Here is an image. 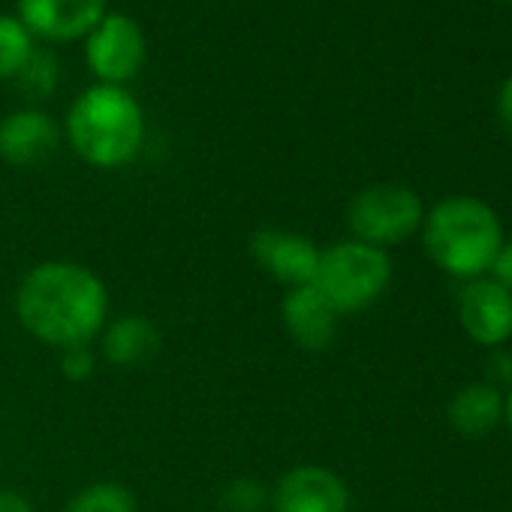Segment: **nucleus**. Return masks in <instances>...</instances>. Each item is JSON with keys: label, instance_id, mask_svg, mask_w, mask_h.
I'll return each mask as SVG.
<instances>
[{"label": "nucleus", "instance_id": "nucleus-23", "mask_svg": "<svg viewBox=\"0 0 512 512\" xmlns=\"http://www.w3.org/2000/svg\"><path fill=\"white\" fill-rule=\"evenodd\" d=\"M503 416H506V422H509V428H512V392H509V398H506V404H503Z\"/></svg>", "mask_w": 512, "mask_h": 512}, {"label": "nucleus", "instance_id": "nucleus-13", "mask_svg": "<svg viewBox=\"0 0 512 512\" xmlns=\"http://www.w3.org/2000/svg\"><path fill=\"white\" fill-rule=\"evenodd\" d=\"M160 329L142 317V314H127L103 326L100 332V350L109 365L118 368H142L154 362L160 353Z\"/></svg>", "mask_w": 512, "mask_h": 512}, {"label": "nucleus", "instance_id": "nucleus-21", "mask_svg": "<svg viewBox=\"0 0 512 512\" xmlns=\"http://www.w3.org/2000/svg\"><path fill=\"white\" fill-rule=\"evenodd\" d=\"M497 118H500V124H503V130L509 133V139H512V76L503 82V88H500V97H497Z\"/></svg>", "mask_w": 512, "mask_h": 512}, {"label": "nucleus", "instance_id": "nucleus-9", "mask_svg": "<svg viewBox=\"0 0 512 512\" xmlns=\"http://www.w3.org/2000/svg\"><path fill=\"white\" fill-rule=\"evenodd\" d=\"M109 0H16L19 22L43 40H85L109 13Z\"/></svg>", "mask_w": 512, "mask_h": 512}, {"label": "nucleus", "instance_id": "nucleus-19", "mask_svg": "<svg viewBox=\"0 0 512 512\" xmlns=\"http://www.w3.org/2000/svg\"><path fill=\"white\" fill-rule=\"evenodd\" d=\"M61 371H64L67 380H76V383L88 380L94 374L91 347H67V350H61Z\"/></svg>", "mask_w": 512, "mask_h": 512}, {"label": "nucleus", "instance_id": "nucleus-14", "mask_svg": "<svg viewBox=\"0 0 512 512\" xmlns=\"http://www.w3.org/2000/svg\"><path fill=\"white\" fill-rule=\"evenodd\" d=\"M503 419L500 389L491 383L464 386L449 404V422L461 437H485Z\"/></svg>", "mask_w": 512, "mask_h": 512}, {"label": "nucleus", "instance_id": "nucleus-10", "mask_svg": "<svg viewBox=\"0 0 512 512\" xmlns=\"http://www.w3.org/2000/svg\"><path fill=\"white\" fill-rule=\"evenodd\" d=\"M64 130L43 109H16L0 121V160L31 169L58 154Z\"/></svg>", "mask_w": 512, "mask_h": 512}, {"label": "nucleus", "instance_id": "nucleus-6", "mask_svg": "<svg viewBox=\"0 0 512 512\" xmlns=\"http://www.w3.org/2000/svg\"><path fill=\"white\" fill-rule=\"evenodd\" d=\"M85 61L100 85L133 82L148 61V40L142 25L127 13H106L85 37Z\"/></svg>", "mask_w": 512, "mask_h": 512}, {"label": "nucleus", "instance_id": "nucleus-17", "mask_svg": "<svg viewBox=\"0 0 512 512\" xmlns=\"http://www.w3.org/2000/svg\"><path fill=\"white\" fill-rule=\"evenodd\" d=\"M34 34L19 22V16H4L0 13V82L16 79L22 64L34 52Z\"/></svg>", "mask_w": 512, "mask_h": 512}, {"label": "nucleus", "instance_id": "nucleus-5", "mask_svg": "<svg viewBox=\"0 0 512 512\" xmlns=\"http://www.w3.org/2000/svg\"><path fill=\"white\" fill-rule=\"evenodd\" d=\"M347 223L356 241L386 250L422 226V199L404 184H374L353 196Z\"/></svg>", "mask_w": 512, "mask_h": 512}, {"label": "nucleus", "instance_id": "nucleus-16", "mask_svg": "<svg viewBox=\"0 0 512 512\" xmlns=\"http://www.w3.org/2000/svg\"><path fill=\"white\" fill-rule=\"evenodd\" d=\"M64 512H139V506L130 488L118 482H94L79 494H73Z\"/></svg>", "mask_w": 512, "mask_h": 512}, {"label": "nucleus", "instance_id": "nucleus-20", "mask_svg": "<svg viewBox=\"0 0 512 512\" xmlns=\"http://www.w3.org/2000/svg\"><path fill=\"white\" fill-rule=\"evenodd\" d=\"M488 272L494 275V284H500L503 290L512 293V241H503V247L497 250Z\"/></svg>", "mask_w": 512, "mask_h": 512}, {"label": "nucleus", "instance_id": "nucleus-11", "mask_svg": "<svg viewBox=\"0 0 512 512\" xmlns=\"http://www.w3.org/2000/svg\"><path fill=\"white\" fill-rule=\"evenodd\" d=\"M464 332L482 347H500L512 338V293L494 281H473L458 302Z\"/></svg>", "mask_w": 512, "mask_h": 512}, {"label": "nucleus", "instance_id": "nucleus-15", "mask_svg": "<svg viewBox=\"0 0 512 512\" xmlns=\"http://www.w3.org/2000/svg\"><path fill=\"white\" fill-rule=\"evenodd\" d=\"M19 85V94L28 100H49L61 85V61L49 49H34L31 58L22 64V70L13 79Z\"/></svg>", "mask_w": 512, "mask_h": 512}, {"label": "nucleus", "instance_id": "nucleus-24", "mask_svg": "<svg viewBox=\"0 0 512 512\" xmlns=\"http://www.w3.org/2000/svg\"><path fill=\"white\" fill-rule=\"evenodd\" d=\"M0 473H4V458H0Z\"/></svg>", "mask_w": 512, "mask_h": 512}, {"label": "nucleus", "instance_id": "nucleus-7", "mask_svg": "<svg viewBox=\"0 0 512 512\" xmlns=\"http://www.w3.org/2000/svg\"><path fill=\"white\" fill-rule=\"evenodd\" d=\"M250 256L269 278H275L287 290H296L314 281V272L320 263V247L302 232L263 226L250 235Z\"/></svg>", "mask_w": 512, "mask_h": 512}, {"label": "nucleus", "instance_id": "nucleus-4", "mask_svg": "<svg viewBox=\"0 0 512 512\" xmlns=\"http://www.w3.org/2000/svg\"><path fill=\"white\" fill-rule=\"evenodd\" d=\"M392 281V263L386 250L362 241H338L320 250V263L311 287L344 317L371 308Z\"/></svg>", "mask_w": 512, "mask_h": 512}, {"label": "nucleus", "instance_id": "nucleus-12", "mask_svg": "<svg viewBox=\"0 0 512 512\" xmlns=\"http://www.w3.org/2000/svg\"><path fill=\"white\" fill-rule=\"evenodd\" d=\"M281 323L302 350L323 353L332 347L338 335L341 314L317 293V287L308 284V287L287 290L281 302Z\"/></svg>", "mask_w": 512, "mask_h": 512}, {"label": "nucleus", "instance_id": "nucleus-8", "mask_svg": "<svg viewBox=\"0 0 512 512\" xmlns=\"http://www.w3.org/2000/svg\"><path fill=\"white\" fill-rule=\"evenodd\" d=\"M272 512H350V488L323 464H299L272 485Z\"/></svg>", "mask_w": 512, "mask_h": 512}, {"label": "nucleus", "instance_id": "nucleus-18", "mask_svg": "<svg viewBox=\"0 0 512 512\" xmlns=\"http://www.w3.org/2000/svg\"><path fill=\"white\" fill-rule=\"evenodd\" d=\"M272 509V488L263 479L235 476L220 491V512H266Z\"/></svg>", "mask_w": 512, "mask_h": 512}, {"label": "nucleus", "instance_id": "nucleus-3", "mask_svg": "<svg viewBox=\"0 0 512 512\" xmlns=\"http://www.w3.org/2000/svg\"><path fill=\"white\" fill-rule=\"evenodd\" d=\"M422 238L431 260L455 278L488 272L503 247L497 214L473 196H449L437 202L425 217Z\"/></svg>", "mask_w": 512, "mask_h": 512}, {"label": "nucleus", "instance_id": "nucleus-22", "mask_svg": "<svg viewBox=\"0 0 512 512\" xmlns=\"http://www.w3.org/2000/svg\"><path fill=\"white\" fill-rule=\"evenodd\" d=\"M0 512H37L34 503L19 494V491H10V488H0Z\"/></svg>", "mask_w": 512, "mask_h": 512}, {"label": "nucleus", "instance_id": "nucleus-2", "mask_svg": "<svg viewBox=\"0 0 512 512\" xmlns=\"http://www.w3.org/2000/svg\"><path fill=\"white\" fill-rule=\"evenodd\" d=\"M145 112L121 85H91L82 91L64 121L70 148L97 169H121L145 145Z\"/></svg>", "mask_w": 512, "mask_h": 512}, {"label": "nucleus", "instance_id": "nucleus-1", "mask_svg": "<svg viewBox=\"0 0 512 512\" xmlns=\"http://www.w3.org/2000/svg\"><path fill=\"white\" fill-rule=\"evenodd\" d=\"M16 317L28 335L55 350L91 347L109 323V293L88 266L49 260L19 281Z\"/></svg>", "mask_w": 512, "mask_h": 512}]
</instances>
